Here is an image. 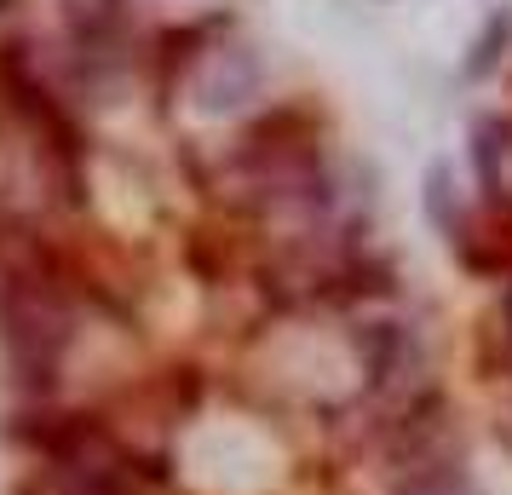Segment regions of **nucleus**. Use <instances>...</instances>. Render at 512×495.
<instances>
[{
	"mask_svg": "<svg viewBox=\"0 0 512 495\" xmlns=\"http://www.w3.org/2000/svg\"><path fill=\"white\" fill-rule=\"evenodd\" d=\"M507 35H512V12H501V18H489V29L478 35V47H472V64H466V70H472V75H484L489 64H495V52L507 47Z\"/></svg>",
	"mask_w": 512,
	"mask_h": 495,
	"instance_id": "2",
	"label": "nucleus"
},
{
	"mask_svg": "<svg viewBox=\"0 0 512 495\" xmlns=\"http://www.w3.org/2000/svg\"><path fill=\"white\" fill-rule=\"evenodd\" d=\"M357 357H363V375H369V398L392 403V409H403V403L426 398L432 386L420 380V369H426V357H420V340L403 323H363L357 329Z\"/></svg>",
	"mask_w": 512,
	"mask_h": 495,
	"instance_id": "1",
	"label": "nucleus"
},
{
	"mask_svg": "<svg viewBox=\"0 0 512 495\" xmlns=\"http://www.w3.org/2000/svg\"><path fill=\"white\" fill-rule=\"evenodd\" d=\"M507 334H512V283H507Z\"/></svg>",
	"mask_w": 512,
	"mask_h": 495,
	"instance_id": "3",
	"label": "nucleus"
}]
</instances>
